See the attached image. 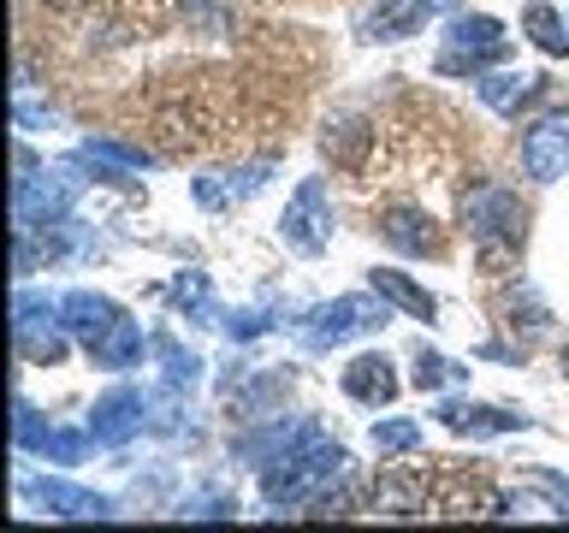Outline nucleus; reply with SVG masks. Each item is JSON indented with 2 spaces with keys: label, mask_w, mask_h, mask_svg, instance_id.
<instances>
[{
  "label": "nucleus",
  "mask_w": 569,
  "mask_h": 533,
  "mask_svg": "<svg viewBox=\"0 0 569 533\" xmlns=\"http://www.w3.org/2000/svg\"><path fill=\"white\" fill-rule=\"evenodd\" d=\"M345 444H332L327 433H315V439H302L291 456H279V462H267V474H261V497L267 504H320V497L332 492V480L345 474Z\"/></svg>",
  "instance_id": "nucleus-2"
},
{
  "label": "nucleus",
  "mask_w": 569,
  "mask_h": 533,
  "mask_svg": "<svg viewBox=\"0 0 569 533\" xmlns=\"http://www.w3.org/2000/svg\"><path fill=\"white\" fill-rule=\"evenodd\" d=\"M522 172L533 184H558L569 172V107H551L522 131Z\"/></svg>",
  "instance_id": "nucleus-7"
},
{
  "label": "nucleus",
  "mask_w": 569,
  "mask_h": 533,
  "mask_svg": "<svg viewBox=\"0 0 569 533\" xmlns=\"http://www.w3.org/2000/svg\"><path fill=\"white\" fill-rule=\"evenodd\" d=\"M510 53V36L498 18L487 12H462L451 30H445V48H439V71L445 78H480L487 66H498Z\"/></svg>",
  "instance_id": "nucleus-3"
},
{
  "label": "nucleus",
  "mask_w": 569,
  "mask_h": 533,
  "mask_svg": "<svg viewBox=\"0 0 569 533\" xmlns=\"http://www.w3.org/2000/svg\"><path fill=\"white\" fill-rule=\"evenodd\" d=\"M48 12H78V7H89V0H42Z\"/></svg>",
  "instance_id": "nucleus-29"
},
{
  "label": "nucleus",
  "mask_w": 569,
  "mask_h": 533,
  "mask_svg": "<svg viewBox=\"0 0 569 533\" xmlns=\"http://www.w3.org/2000/svg\"><path fill=\"white\" fill-rule=\"evenodd\" d=\"M386 326V296L373 302V296H338L327 302V309H315V314H302V344L309 350H332V344H345V338H368V332H380Z\"/></svg>",
  "instance_id": "nucleus-4"
},
{
  "label": "nucleus",
  "mask_w": 569,
  "mask_h": 533,
  "mask_svg": "<svg viewBox=\"0 0 569 533\" xmlns=\"http://www.w3.org/2000/svg\"><path fill=\"white\" fill-rule=\"evenodd\" d=\"M154 350H160V362H167V385H172V391H184V385L202 380V355H184L172 338H160Z\"/></svg>",
  "instance_id": "nucleus-23"
},
{
  "label": "nucleus",
  "mask_w": 569,
  "mask_h": 533,
  "mask_svg": "<svg viewBox=\"0 0 569 533\" xmlns=\"http://www.w3.org/2000/svg\"><path fill=\"white\" fill-rule=\"evenodd\" d=\"M416 444H421L416 421H380V426H373V451H380V456H403V451H416Z\"/></svg>",
  "instance_id": "nucleus-24"
},
{
  "label": "nucleus",
  "mask_w": 569,
  "mask_h": 533,
  "mask_svg": "<svg viewBox=\"0 0 569 533\" xmlns=\"http://www.w3.org/2000/svg\"><path fill=\"white\" fill-rule=\"evenodd\" d=\"M12 338H18V355H24V362L53 368V362L66 355V320H60V302L18 291V302H12Z\"/></svg>",
  "instance_id": "nucleus-5"
},
{
  "label": "nucleus",
  "mask_w": 569,
  "mask_h": 533,
  "mask_svg": "<svg viewBox=\"0 0 569 533\" xmlns=\"http://www.w3.org/2000/svg\"><path fill=\"white\" fill-rule=\"evenodd\" d=\"M433 415H439V426H451V433H475V439L522 433V426H528V415H510V409H492V403H462V398H445Z\"/></svg>",
  "instance_id": "nucleus-11"
},
{
  "label": "nucleus",
  "mask_w": 569,
  "mask_h": 533,
  "mask_svg": "<svg viewBox=\"0 0 569 533\" xmlns=\"http://www.w3.org/2000/svg\"><path fill=\"white\" fill-rule=\"evenodd\" d=\"M267 160H256V167H243V172H220V178H202L196 184V202L202 208H226V202H238V195H256L261 184H267Z\"/></svg>",
  "instance_id": "nucleus-19"
},
{
  "label": "nucleus",
  "mask_w": 569,
  "mask_h": 533,
  "mask_svg": "<svg viewBox=\"0 0 569 533\" xmlns=\"http://www.w3.org/2000/svg\"><path fill=\"white\" fill-rule=\"evenodd\" d=\"M380 238H386L391 249H403V255H439V249H445L433 213H427V208H409V202H398V208L380 213Z\"/></svg>",
  "instance_id": "nucleus-10"
},
{
  "label": "nucleus",
  "mask_w": 569,
  "mask_h": 533,
  "mask_svg": "<svg viewBox=\"0 0 569 533\" xmlns=\"http://www.w3.org/2000/svg\"><path fill=\"white\" fill-rule=\"evenodd\" d=\"M373 515H433V492H427V474H380L373 486Z\"/></svg>",
  "instance_id": "nucleus-13"
},
{
  "label": "nucleus",
  "mask_w": 569,
  "mask_h": 533,
  "mask_svg": "<svg viewBox=\"0 0 569 533\" xmlns=\"http://www.w3.org/2000/svg\"><path fill=\"white\" fill-rule=\"evenodd\" d=\"M320 426L315 421H267L261 433H249V439H238V456L243 462H279V456H291L302 439H315Z\"/></svg>",
  "instance_id": "nucleus-14"
},
{
  "label": "nucleus",
  "mask_w": 569,
  "mask_h": 533,
  "mask_svg": "<svg viewBox=\"0 0 569 533\" xmlns=\"http://www.w3.org/2000/svg\"><path fill=\"white\" fill-rule=\"evenodd\" d=\"M24 492L42 497L53 515H66V522H107V515H119V504L107 492L71 486V480H24Z\"/></svg>",
  "instance_id": "nucleus-8"
},
{
  "label": "nucleus",
  "mask_w": 569,
  "mask_h": 533,
  "mask_svg": "<svg viewBox=\"0 0 569 533\" xmlns=\"http://www.w3.org/2000/svg\"><path fill=\"white\" fill-rule=\"evenodd\" d=\"M60 320H66L71 338H83V344L96 350L101 338L119 326V302H107V296H96V291H71V296L60 302Z\"/></svg>",
  "instance_id": "nucleus-12"
},
{
  "label": "nucleus",
  "mask_w": 569,
  "mask_h": 533,
  "mask_svg": "<svg viewBox=\"0 0 569 533\" xmlns=\"http://www.w3.org/2000/svg\"><path fill=\"white\" fill-rule=\"evenodd\" d=\"M172 296L184 302V309H196V314H213V302H208V279H202V273H184V279L172 284Z\"/></svg>",
  "instance_id": "nucleus-26"
},
{
  "label": "nucleus",
  "mask_w": 569,
  "mask_h": 533,
  "mask_svg": "<svg viewBox=\"0 0 569 533\" xmlns=\"http://www.w3.org/2000/svg\"><path fill=\"white\" fill-rule=\"evenodd\" d=\"M427 18H433V0H380V12H368L362 30L373 42H403V36H416Z\"/></svg>",
  "instance_id": "nucleus-15"
},
{
  "label": "nucleus",
  "mask_w": 569,
  "mask_h": 533,
  "mask_svg": "<svg viewBox=\"0 0 569 533\" xmlns=\"http://www.w3.org/2000/svg\"><path fill=\"white\" fill-rule=\"evenodd\" d=\"M451 380H462L457 362H445V355H433V350L416 355V385H421V391H439V385H451Z\"/></svg>",
  "instance_id": "nucleus-25"
},
{
  "label": "nucleus",
  "mask_w": 569,
  "mask_h": 533,
  "mask_svg": "<svg viewBox=\"0 0 569 533\" xmlns=\"http://www.w3.org/2000/svg\"><path fill=\"white\" fill-rule=\"evenodd\" d=\"M462 220H469V238L480 249V266L487 273H505V266L522 255V238H528V208L522 195L505 190V184H475L462 195Z\"/></svg>",
  "instance_id": "nucleus-1"
},
{
  "label": "nucleus",
  "mask_w": 569,
  "mask_h": 533,
  "mask_svg": "<svg viewBox=\"0 0 569 533\" xmlns=\"http://www.w3.org/2000/svg\"><path fill=\"white\" fill-rule=\"evenodd\" d=\"M522 30L533 36V48H540V53H551V60L569 53V24L546 7V0H528V7H522Z\"/></svg>",
  "instance_id": "nucleus-20"
},
{
  "label": "nucleus",
  "mask_w": 569,
  "mask_h": 533,
  "mask_svg": "<svg viewBox=\"0 0 569 533\" xmlns=\"http://www.w3.org/2000/svg\"><path fill=\"white\" fill-rule=\"evenodd\" d=\"M345 391H350L356 403H373V409H380V403L398 398V373H391L386 355L368 350V355H356V362L345 368Z\"/></svg>",
  "instance_id": "nucleus-16"
},
{
  "label": "nucleus",
  "mask_w": 569,
  "mask_h": 533,
  "mask_svg": "<svg viewBox=\"0 0 569 533\" xmlns=\"http://www.w3.org/2000/svg\"><path fill=\"white\" fill-rule=\"evenodd\" d=\"M528 486H533V492H546L551 504H558V515H569V480L546 474V469H533V474H528Z\"/></svg>",
  "instance_id": "nucleus-27"
},
{
  "label": "nucleus",
  "mask_w": 569,
  "mask_h": 533,
  "mask_svg": "<svg viewBox=\"0 0 569 533\" xmlns=\"http://www.w3.org/2000/svg\"><path fill=\"white\" fill-rule=\"evenodd\" d=\"M279 231L297 255H320V249L332 243V202H327V184H320V178H302L297 184V195L284 202Z\"/></svg>",
  "instance_id": "nucleus-6"
},
{
  "label": "nucleus",
  "mask_w": 569,
  "mask_h": 533,
  "mask_svg": "<svg viewBox=\"0 0 569 533\" xmlns=\"http://www.w3.org/2000/svg\"><path fill=\"white\" fill-rule=\"evenodd\" d=\"M563 373H569V344H563Z\"/></svg>",
  "instance_id": "nucleus-30"
},
{
  "label": "nucleus",
  "mask_w": 569,
  "mask_h": 533,
  "mask_svg": "<svg viewBox=\"0 0 569 533\" xmlns=\"http://www.w3.org/2000/svg\"><path fill=\"white\" fill-rule=\"evenodd\" d=\"M533 89H540V78H528V71H480L475 78V95L492 107V113H516Z\"/></svg>",
  "instance_id": "nucleus-18"
},
{
  "label": "nucleus",
  "mask_w": 569,
  "mask_h": 533,
  "mask_svg": "<svg viewBox=\"0 0 569 533\" xmlns=\"http://www.w3.org/2000/svg\"><path fill=\"white\" fill-rule=\"evenodd\" d=\"M220 326H226L231 338H256V332H267V314H261V309H249V314H231V320H220Z\"/></svg>",
  "instance_id": "nucleus-28"
},
{
  "label": "nucleus",
  "mask_w": 569,
  "mask_h": 533,
  "mask_svg": "<svg viewBox=\"0 0 569 533\" xmlns=\"http://www.w3.org/2000/svg\"><path fill=\"white\" fill-rule=\"evenodd\" d=\"M368 284H373V296H386L391 309H403V314H416V320H433V314H439V302L427 296L409 273H398V266H373Z\"/></svg>",
  "instance_id": "nucleus-17"
},
{
  "label": "nucleus",
  "mask_w": 569,
  "mask_h": 533,
  "mask_svg": "<svg viewBox=\"0 0 569 533\" xmlns=\"http://www.w3.org/2000/svg\"><path fill=\"white\" fill-rule=\"evenodd\" d=\"M368 119H356V113H345L338 124H327V154L338 160V167H362V149H368Z\"/></svg>",
  "instance_id": "nucleus-21"
},
{
  "label": "nucleus",
  "mask_w": 569,
  "mask_h": 533,
  "mask_svg": "<svg viewBox=\"0 0 569 533\" xmlns=\"http://www.w3.org/2000/svg\"><path fill=\"white\" fill-rule=\"evenodd\" d=\"M89 355H96L101 368H131L137 355H142V326H137V320H124V314H119V326L107 332V338H101V344L89 350Z\"/></svg>",
  "instance_id": "nucleus-22"
},
{
  "label": "nucleus",
  "mask_w": 569,
  "mask_h": 533,
  "mask_svg": "<svg viewBox=\"0 0 569 533\" xmlns=\"http://www.w3.org/2000/svg\"><path fill=\"white\" fill-rule=\"evenodd\" d=\"M142 415H149V403H142V391L131 385H113L107 398L89 409V433H96V444H124L142 426Z\"/></svg>",
  "instance_id": "nucleus-9"
}]
</instances>
